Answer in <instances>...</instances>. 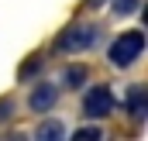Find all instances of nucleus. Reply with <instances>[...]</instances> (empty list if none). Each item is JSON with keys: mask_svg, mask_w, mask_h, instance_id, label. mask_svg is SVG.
Returning a JSON list of instances; mask_svg holds the SVG:
<instances>
[{"mask_svg": "<svg viewBox=\"0 0 148 141\" xmlns=\"http://www.w3.org/2000/svg\"><path fill=\"white\" fill-rule=\"evenodd\" d=\"M35 69H41V62H38V55L31 59V62H24V66H21V79H28V76H31Z\"/></svg>", "mask_w": 148, "mask_h": 141, "instance_id": "nucleus-11", "label": "nucleus"}, {"mask_svg": "<svg viewBox=\"0 0 148 141\" xmlns=\"http://www.w3.org/2000/svg\"><path fill=\"white\" fill-rule=\"evenodd\" d=\"M127 110H131L134 120H145L148 100H145V90H141V86H131V90H127Z\"/></svg>", "mask_w": 148, "mask_h": 141, "instance_id": "nucleus-5", "label": "nucleus"}, {"mask_svg": "<svg viewBox=\"0 0 148 141\" xmlns=\"http://www.w3.org/2000/svg\"><path fill=\"white\" fill-rule=\"evenodd\" d=\"M114 14H134L138 10V0H110Z\"/></svg>", "mask_w": 148, "mask_h": 141, "instance_id": "nucleus-8", "label": "nucleus"}, {"mask_svg": "<svg viewBox=\"0 0 148 141\" xmlns=\"http://www.w3.org/2000/svg\"><path fill=\"white\" fill-rule=\"evenodd\" d=\"M97 41H100V28L97 24H73V28H66L55 38V48L59 52H86Z\"/></svg>", "mask_w": 148, "mask_h": 141, "instance_id": "nucleus-2", "label": "nucleus"}, {"mask_svg": "<svg viewBox=\"0 0 148 141\" xmlns=\"http://www.w3.org/2000/svg\"><path fill=\"white\" fill-rule=\"evenodd\" d=\"M35 138L38 141H59V138H66V127H62L59 120H45V124H38Z\"/></svg>", "mask_w": 148, "mask_h": 141, "instance_id": "nucleus-6", "label": "nucleus"}, {"mask_svg": "<svg viewBox=\"0 0 148 141\" xmlns=\"http://www.w3.org/2000/svg\"><path fill=\"white\" fill-rule=\"evenodd\" d=\"M114 110V93L107 86H93L86 97H83V114L93 120V117H110Z\"/></svg>", "mask_w": 148, "mask_h": 141, "instance_id": "nucleus-3", "label": "nucleus"}, {"mask_svg": "<svg viewBox=\"0 0 148 141\" xmlns=\"http://www.w3.org/2000/svg\"><path fill=\"white\" fill-rule=\"evenodd\" d=\"M141 52H145V35L141 31H124L121 38H114L107 59H110L117 69H127V66H134L141 59Z\"/></svg>", "mask_w": 148, "mask_h": 141, "instance_id": "nucleus-1", "label": "nucleus"}, {"mask_svg": "<svg viewBox=\"0 0 148 141\" xmlns=\"http://www.w3.org/2000/svg\"><path fill=\"white\" fill-rule=\"evenodd\" d=\"M62 83H66L69 90H76V86H83V83H86V69H83V66H69V69L62 72Z\"/></svg>", "mask_w": 148, "mask_h": 141, "instance_id": "nucleus-7", "label": "nucleus"}, {"mask_svg": "<svg viewBox=\"0 0 148 141\" xmlns=\"http://www.w3.org/2000/svg\"><path fill=\"white\" fill-rule=\"evenodd\" d=\"M59 100V90L52 86V83H38L35 90H31V97H28V107L35 110V114H45V110H52Z\"/></svg>", "mask_w": 148, "mask_h": 141, "instance_id": "nucleus-4", "label": "nucleus"}, {"mask_svg": "<svg viewBox=\"0 0 148 141\" xmlns=\"http://www.w3.org/2000/svg\"><path fill=\"white\" fill-rule=\"evenodd\" d=\"M73 138L76 141H90V138L97 141L100 138V127H79V131H73Z\"/></svg>", "mask_w": 148, "mask_h": 141, "instance_id": "nucleus-9", "label": "nucleus"}, {"mask_svg": "<svg viewBox=\"0 0 148 141\" xmlns=\"http://www.w3.org/2000/svg\"><path fill=\"white\" fill-rule=\"evenodd\" d=\"M10 114H14V100H10V97H3V100H0V124H3V120H10Z\"/></svg>", "mask_w": 148, "mask_h": 141, "instance_id": "nucleus-10", "label": "nucleus"}]
</instances>
